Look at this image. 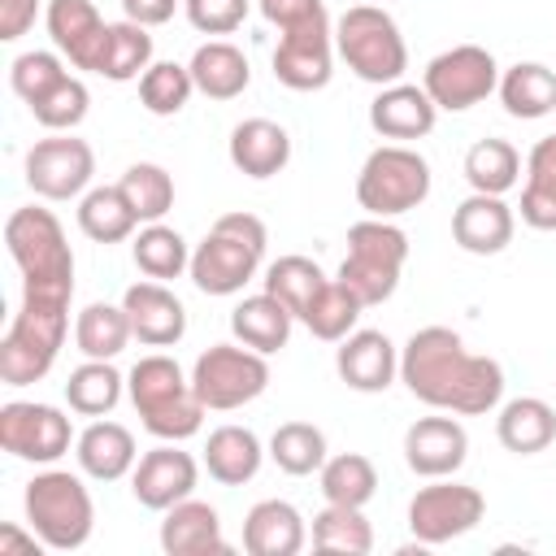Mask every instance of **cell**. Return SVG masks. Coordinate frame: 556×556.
Here are the masks:
<instances>
[{
	"instance_id": "1",
	"label": "cell",
	"mask_w": 556,
	"mask_h": 556,
	"mask_svg": "<svg viewBox=\"0 0 556 556\" xmlns=\"http://www.w3.org/2000/svg\"><path fill=\"white\" fill-rule=\"evenodd\" d=\"M4 243L22 269V304L0 339V378L4 387H30L56 365L70 334L74 252L61 222L35 204L9 213Z\"/></svg>"
},
{
	"instance_id": "2",
	"label": "cell",
	"mask_w": 556,
	"mask_h": 556,
	"mask_svg": "<svg viewBox=\"0 0 556 556\" xmlns=\"http://www.w3.org/2000/svg\"><path fill=\"white\" fill-rule=\"evenodd\" d=\"M400 382L430 408L456 417H482L504 395V369L491 356H473L452 326H421L400 352Z\"/></svg>"
},
{
	"instance_id": "3",
	"label": "cell",
	"mask_w": 556,
	"mask_h": 556,
	"mask_svg": "<svg viewBox=\"0 0 556 556\" xmlns=\"http://www.w3.org/2000/svg\"><path fill=\"white\" fill-rule=\"evenodd\" d=\"M126 391H130V404L148 434H156L165 443H182V439L200 434L208 408L200 404L191 378L182 374V365L174 356H165V352L139 356L126 374Z\"/></svg>"
},
{
	"instance_id": "4",
	"label": "cell",
	"mask_w": 556,
	"mask_h": 556,
	"mask_svg": "<svg viewBox=\"0 0 556 556\" xmlns=\"http://www.w3.org/2000/svg\"><path fill=\"white\" fill-rule=\"evenodd\" d=\"M265 222L256 213H226L191 252V282L204 295H239L265 261Z\"/></svg>"
},
{
	"instance_id": "5",
	"label": "cell",
	"mask_w": 556,
	"mask_h": 556,
	"mask_svg": "<svg viewBox=\"0 0 556 556\" xmlns=\"http://www.w3.org/2000/svg\"><path fill=\"white\" fill-rule=\"evenodd\" d=\"M404 261H408V235L391 217H365L348 230V256H343L334 278L365 308H374V304L395 295Z\"/></svg>"
},
{
	"instance_id": "6",
	"label": "cell",
	"mask_w": 556,
	"mask_h": 556,
	"mask_svg": "<svg viewBox=\"0 0 556 556\" xmlns=\"http://www.w3.org/2000/svg\"><path fill=\"white\" fill-rule=\"evenodd\" d=\"M26 526L52 552H78L96 530V504L78 473L43 469L26 482Z\"/></svg>"
},
{
	"instance_id": "7",
	"label": "cell",
	"mask_w": 556,
	"mask_h": 556,
	"mask_svg": "<svg viewBox=\"0 0 556 556\" xmlns=\"http://www.w3.org/2000/svg\"><path fill=\"white\" fill-rule=\"evenodd\" d=\"M334 52L348 61V70L374 87H391L408 70V43L395 26V17L378 4H352L334 22Z\"/></svg>"
},
{
	"instance_id": "8",
	"label": "cell",
	"mask_w": 556,
	"mask_h": 556,
	"mask_svg": "<svg viewBox=\"0 0 556 556\" xmlns=\"http://www.w3.org/2000/svg\"><path fill=\"white\" fill-rule=\"evenodd\" d=\"M430 195V161L408 143H382L356 174V200L369 217L413 213Z\"/></svg>"
},
{
	"instance_id": "9",
	"label": "cell",
	"mask_w": 556,
	"mask_h": 556,
	"mask_svg": "<svg viewBox=\"0 0 556 556\" xmlns=\"http://www.w3.org/2000/svg\"><path fill=\"white\" fill-rule=\"evenodd\" d=\"M191 387H195V395L208 413L243 408L269 387L265 352H256L248 343H213L208 352L195 356Z\"/></svg>"
},
{
	"instance_id": "10",
	"label": "cell",
	"mask_w": 556,
	"mask_h": 556,
	"mask_svg": "<svg viewBox=\"0 0 556 556\" xmlns=\"http://www.w3.org/2000/svg\"><path fill=\"white\" fill-rule=\"evenodd\" d=\"M421 87L443 113H465L500 87V65L482 43H456V48L430 56Z\"/></svg>"
},
{
	"instance_id": "11",
	"label": "cell",
	"mask_w": 556,
	"mask_h": 556,
	"mask_svg": "<svg viewBox=\"0 0 556 556\" xmlns=\"http://www.w3.org/2000/svg\"><path fill=\"white\" fill-rule=\"evenodd\" d=\"M486 513V500L478 486L452 482V478H430V486H421L408 500V530L421 547H439L452 543L460 534H469Z\"/></svg>"
},
{
	"instance_id": "12",
	"label": "cell",
	"mask_w": 556,
	"mask_h": 556,
	"mask_svg": "<svg viewBox=\"0 0 556 556\" xmlns=\"http://www.w3.org/2000/svg\"><path fill=\"white\" fill-rule=\"evenodd\" d=\"M70 443H74V421L61 408L30 400H9L0 408V447L9 456L30 465H52L70 452Z\"/></svg>"
},
{
	"instance_id": "13",
	"label": "cell",
	"mask_w": 556,
	"mask_h": 556,
	"mask_svg": "<svg viewBox=\"0 0 556 556\" xmlns=\"http://www.w3.org/2000/svg\"><path fill=\"white\" fill-rule=\"evenodd\" d=\"M334 74V30L330 17L317 13L300 26L278 30L274 48V78L291 91H321Z\"/></svg>"
},
{
	"instance_id": "14",
	"label": "cell",
	"mask_w": 556,
	"mask_h": 556,
	"mask_svg": "<svg viewBox=\"0 0 556 556\" xmlns=\"http://www.w3.org/2000/svg\"><path fill=\"white\" fill-rule=\"evenodd\" d=\"M96 174V152L87 139L74 135H52L39 139L26 152V187L43 200H74L87 195V182Z\"/></svg>"
},
{
	"instance_id": "15",
	"label": "cell",
	"mask_w": 556,
	"mask_h": 556,
	"mask_svg": "<svg viewBox=\"0 0 556 556\" xmlns=\"http://www.w3.org/2000/svg\"><path fill=\"white\" fill-rule=\"evenodd\" d=\"M195 482H200L195 456L182 452L178 443H165V439H161V447L143 452V456L135 460V469H130V491H135V500H139L143 508H152V513H165V508H174L178 500H187V495L195 491Z\"/></svg>"
},
{
	"instance_id": "16",
	"label": "cell",
	"mask_w": 556,
	"mask_h": 556,
	"mask_svg": "<svg viewBox=\"0 0 556 556\" xmlns=\"http://www.w3.org/2000/svg\"><path fill=\"white\" fill-rule=\"evenodd\" d=\"M469 456V434L456 421V413L417 417L404 430V465L417 478H452Z\"/></svg>"
},
{
	"instance_id": "17",
	"label": "cell",
	"mask_w": 556,
	"mask_h": 556,
	"mask_svg": "<svg viewBox=\"0 0 556 556\" xmlns=\"http://www.w3.org/2000/svg\"><path fill=\"white\" fill-rule=\"evenodd\" d=\"M48 35L52 48L74 65V70H91L100 65L104 39H109V22L100 17V9L91 0H48Z\"/></svg>"
},
{
	"instance_id": "18",
	"label": "cell",
	"mask_w": 556,
	"mask_h": 556,
	"mask_svg": "<svg viewBox=\"0 0 556 556\" xmlns=\"http://www.w3.org/2000/svg\"><path fill=\"white\" fill-rule=\"evenodd\" d=\"M122 308L130 317L135 339L148 343V348H174L187 334V308H182V300L165 282H156V278H143V282L126 287Z\"/></svg>"
},
{
	"instance_id": "19",
	"label": "cell",
	"mask_w": 556,
	"mask_h": 556,
	"mask_svg": "<svg viewBox=\"0 0 556 556\" xmlns=\"http://www.w3.org/2000/svg\"><path fill=\"white\" fill-rule=\"evenodd\" d=\"M513 230H517V217L504 204V195L473 191L452 213V239L469 256H495V252H504L513 243Z\"/></svg>"
},
{
	"instance_id": "20",
	"label": "cell",
	"mask_w": 556,
	"mask_h": 556,
	"mask_svg": "<svg viewBox=\"0 0 556 556\" xmlns=\"http://www.w3.org/2000/svg\"><path fill=\"white\" fill-rule=\"evenodd\" d=\"M334 369L352 391H387L400 374V352L382 330H352L348 339H339L334 352Z\"/></svg>"
},
{
	"instance_id": "21",
	"label": "cell",
	"mask_w": 556,
	"mask_h": 556,
	"mask_svg": "<svg viewBox=\"0 0 556 556\" xmlns=\"http://www.w3.org/2000/svg\"><path fill=\"white\" fill-rule=\"evenodd\" d=\"M161 552L165 556H226L230 543L222 539V517L204 500H178L165 508L161 521Z\"/></svg>"
},
{
	"instance_id": "22",
	"label": "cell",
	"mask_w": 556,
	"mask_h": 556,
	"mask_svg": "<svg viewBox=\"0 0 556 556\" xmlns=\"http://www.w3.org/2000/svg\"><path fill=\"white\" fill-rule=\"evenodd\" d=\"M439 122V104L426 96V87L413 83H391L374 96L369 104V126L382 139H421Z\"/></svg>"
},
{
	"instance_id": "23",
	"label": "cell",
	"mask_w": 556,
	"mask_h": 556,
	"mask_svg": "<svg viewBox=\"0 0 556 556\" xmlns=\"http://www.w3.org/2000/svg\"><path fill=\"white\" fill-rule=\"evenodd\" d=\"M308 543V526L295 504L261 500L243 517V552L248 556H295Z\"/></svg>"
},
{
	"instance_id": "24",
	"label": "cell",
	"mask_w": 556,
	"mask_h": 556,
	"mask_svg": "<svg viewBox=\"0 0 556 556\" xmlns=\"http://www.w3.org/2000/svg\"><path fill=\"white\" fill-rule=\"evenodd\" d=\"M291 161V135L269 117H248L230 130V165L248 178H274Z\"/></svg>"
},
{
	"instance_id": "25",
	"label": "cell",
	"mask_w": 556,
	"mask_h": 556,
	"mask_svg": "<svg viewBox=\"0 0 556 556\" xmlns=\"http://www.w3.org/2000/svg\"><path fill=\"white\" fill-rule=\"evenodd\" d=\"M74 456L78 469L96 482H117L135 469L139 452H135V434L122 421H91L78 439H74Z\"/></svg>"
},
{
	"instance_id": "26",
	"label": "cell",
	"mask_w": 556,
	"mask_h": 556,
	"mask_svg": "<svg viewBox=\"0 0 556 556\" xmlns=\"http://www.w3.org/2000/svg\"><path fill=\"white\" fill-rule=\"evenodd\" d=\"M187 70H191V78H195V91L208 96V100H235V96H243L248 83H252V65H248V56H243L230 39H208V43H200V48L191 52Z\"/></svg>"
},
{
	"instance_id": "27",
	"label": "cell",
	"mask_w": 556,
	"mask_h": 556,
	"mask_svg": "<svg viewBox=\"0 0 556 556\" xmlns=\"http://www.w3.org/2000/svg\"><path fill=\"white\" fill-rule=\"evenodd\" d=\"M261 460H265V447H261V439L248 426H217L204 439V469L222 486L252 482L256 469H261Z\"/></svg>"
},
{
	"instance_id": "28",
	"label": "cell",
	"mask_w": 556,
	"mask_h": 556,
	"mask_svg": "<svg viewBox=\"0 0 556 556\" xmlns=\"http://www.w3.org/2000/svg\"><path fill=\"white\" fill-rule=\"evenodd\" d=\"M495 439L517 456H534V452L552 447V439H556V408L539 395H517L500 408Z\"/></svg>"
},
{
	"instance_id": "29",
	"label": "cell",
	"mask_w": 556,
	"mask_h": 556,
	"mask_svg": "<svg viewBox=\"0 0 556 556\" xmlns=\"http://www.w3.org/2000/svg\"><path fill=\"white\" fill-rule=\"evenodd\" d=\"M291 321H295V313L282 304V300H274L269 291H256V295H243L239 304H235V313H230V330H235V339L239 343H248V348H256V352H278V348H287V339H291Z\"/></svg>"
},
{
	"instance_id": "30",
	"label": "cell",
	"mask_w": 556,
	"mask_h": 556,
	"mask_svg": "<svg viewBox=\"0 0 556 556\" xmlns=\"http://www.w3.org/2000/svg\"><path fill=\"white\" fill-rule=\"evenodd\" d=\"M495 91H500L508 117L534 122V117L556 113V74L543 61H517L513 70L500 74V87Z\"/></svg>"
},
{
	"instance_id": "31",
	"label": "cell",
	"mask_w": 556,
	"mask_h": 556,
	"mask_svg": "<svg viewBox=\"0 0 556 556\" xmlns=\"http://www.w3.org/2000/svg\"><path fill=\"white\" fill-rule=\"evenodd\" d=\"M135 226H139V213L130 208V200L117 182L113 187H91L78 200V230L91 243H122V239L135 235Z\"/></svg>"
},
{
	"instance_id": "32",
	"label": "cell",
	"mask_w": 556,
	"mask_h": 556,
	"mask_svg": "<svg viewBox=\"0 0 556 556\" xmlns=\"http://www.w3.org/2000/svg\"><path fill=\"white\" fill-rule=\"evenodd\" d=\"M521 222L534 230H556V135L539 139L526 156Z\"/></svg>"
},
{
	"instance_id": "33",
	"label": "cell",
	"mask_w": 556,
	"mask_h": 556,
	"mask_svg": "<svg viewBox=\"0 0 556 556\" xmlns=\"http://www.w3.org/2000/svg\"><path fill=\"white\" fill-rule=\"evenodd\" d=\"M130 339H135V330H130V317L122 304L96 300L74 317V343L87 361H113Z\"/></svg>"
},
{
	"instance_id": "34",
	"label": "cell",
	"mask_w": 556,
	"mask_h": 556,
	"mask_svg": "<svg viewBox=\"0 0 556 556\" xmlns=\"http://www.w3.org/2000/svg\"><path fill=\"white\" fill-rule=\"evenodd\" d=\"M317 482H321V500L326 504L365 508L374 500V491H378V469L361 452H339V456H326V465L317 469Z\"/></svg>"
},
{
	"instance_id": "35",
	"label": "cell",
	"mask_w": 556,
	"mask_h": 556,
	"mask_svg": "<svg viewBox=\"0 0 556 556\" xmlns=\"http://www.w3.org/2000/svg\"><path fill=\"white\" fill-rule=\"evenodd\" d=\"M152 65V35L139 22H109V39L100 52L96 74L109 83H130L143 78V70Z\"/></svg>"
},
{
	"instance_id": "36",
	"label": "cell",
	"mask_w": 556,
	"mask_h": 556,
	"mask_svg": "<svg viewBox=\"0 0 556 556\" xmlns=\"http://www.w3.org/2000/svg\"><path fill=\"white\" fill-rule=\"evenodd\" d=\"M465 178L473 191L508 195L521 182V152L508 139H478L465 152Z\"/></svg>"
},
{
	"instance_id": "37",
	"label": "cell",
	"mask_w": 556,
	"mask_h": 556,
	"mask_svg": "<svg viewBox=\"0 0 556 556\" xmlns=\"http://www.w3.org/2000/svg\"><path fill=\"white\" fill-rule=\"evenodd\" d=\"M126 378L113 369V361H83L70 378H65V404L78 417H104L117 408Z\"/></svg>"
},
{
	"instance_id": "38",
	"label": "cell",
	"mask_w": 556,
	"mask_h": 556,
	"mask_svg": "<svg viewBox=\"0 0 556 556\" xmlns=\"http://www.w3.org/2000/svg\"><path fill=\"white\" fill-rule=\"evenodd\" d=\"M265 291L274 295V300H282L291 313H295V321L304 317V308L313 304V295L330 282L326 278V269L313 261V256H300V252H291V256H278L269 269H265Z\"/></svg>"
},
{
	"instance_id": "39",
	"label": "cell",
	"mask_w": 556,
	"mask_h": 556,
	"mask_svg": "<svg viewBox=\"0 0 556 556\" xmlns=\"http://www.w3.org/2000/svg\"><path fill=\"white\" fill-rule=\"evenodd\" d=\"M313 547L330 556H365L374 547V526L361 508L348 504H326L313 517Z\"/></svg>"
},
{
	"instance_id": "40",
	"label": "cell",
	"mask_w": 556,
	"mask_h": 556,
	"mask_svg": "<svg viewBox=\"0 0 556 556\" xmlns=\"http://www.w3.org/2000/svg\"><path fill=\"white\" fill-rule=\"evenodd\" d=\"M130 256H135L139 274H148V278H156V282H165V278H178L182 269H191V252H187V239H182L174 226H165V222H148V226L135 235V243H130Z\"/></svg>"
},
{
	"instance_id": "41",
	"label": "cell",
	"mask_w": 556,
	"mask_h": 556,
	"mask_svg": "<svg viewBox=\"0 0 556 556\" xmlns=\"http://www.w3.org/2000/svg\"><path fill=\"white\" fill-rule=\"evenodd\" d=\"M361 313H365V304L339 282V278H330L317 295H313V304L304 308V326H308V334L313 339H326V343H339V339H348L352 330H356V321H361Z\"/></svg>"
},
{
	"instance_id": "42",
	"label": "cell",
	"mask_w": 556,
	"mask_h": 556,
	"mask_svg": "<svg viewBox=\"0 0 556 556\" xmlns=\"http://www.w3.org/2000/svg\"><path fill=\"white\" fill-rule=\"evenodd\" d=\"M269 456L282 473L291 478H308L326 465V434L313 421H282L269 439Z\"/></svg>"
},
{
	"instance_id": "43",
	"label": "cell",
	"mask_w": 556,
	"mask_h": 556,
	"mask_svg": "<svg viewBox=\"0 0 556 556\" xmlns=\"http://www.w3.org/2000/svg\"><path fill=\"white\" fill-rule=\"evenodd\" d=\"M191 91H195V78H191V70L178 65V61H152V65L143 70V78H139V104H143L152 117H174V113H182L187 100H191Z\"/></svg>"
},
{
	"instance_id": "44",
	"label": "cell",
	"mask_w": 556,
	"mask_h": 556,
	"mask_svg": "<svg viewBox=\"0 0 556 556\" xmlns=\"http://www.w3.org/2000/svg\"><path fill=\"white\" fill-rule=\"evenodd\" d=\"M117 187L126 191V200H130V208L139 213V222H161V217L174 208V178H169V169L156 165V161H135V165L117 178Z\"/></svg>"
},
{
	"instance_id": "45",
	"label": "cell",
	"mask_w": 556,
	"mask_h": 556,
	"mask_svg": "<svg viewBox=\"0 0 556 556\" xmlns=\"http://www.w3.org/2000/svg\"><path fill=\"white\" fill-rule=\"evenodd\" d=\"M87 104H91L87 83L74 78V74H65L43 100L30 104V117H35L39 126H48V130H74V126L87 117Z\"/></svg>"
},
{
	"instance_id": "46",
	"label": "cell",
	"mask_w": 556,
	"mask_h": 556,
	"mask_svg": "<svg viewBox=\"0 0 556 556\" xmlns=\"http://www.w3.org/2000/svg\"><path fill=\"white\" fill-rule=\"evenodd\" d=\"M70 70H65V61L56 56V52H22V56H13V65H9V87L26 100V109L35 104V100H43L61 78H65Z\"/></svg>"
},
{
	"instance_id": "47",
	"label": "cell",
	"mask_w": 556,
	"mask_h": 556,
	"mask_svg": "<svg viewBox=\"0 0 556 556\" xmlns=\"http://www.w3.org/2000/svg\"><path fill=\"white\" fill-rule=\"evenodd\" d=\"M182 9L200 35H230L248 17V0H182Z\"/></svg>"
},
{
	"instance_id": "48",
	"label": "cell",
	"mask_w": 556,
	"mask_h": 556,
	"mask_svg": "<svg viewBox=\"0 0 556 556\" xmlns=\"http://www.w3.org/2000/svg\"><path fill=\"white\" fill-rule=\"evenodd\" d=\"M256 9H261V17H265L269 26H278V30L300 26V22L317 17V13H326L321 0H256Z\"/></svg>"
},
{
	"instance_id": "49",
	"label": "cell",
	"mask_w": 556,
	"mask_h": 556,
	"mask_svg": "<svg viewBox=\"0 0 556 556\" xmlns=\"http://www.w3.org/2000/svg\"><path fill=\"white\" fill-rule=\"evenodd\" d=\"M35 13H39V0H0V39L4 43L22 39L35 26Z\"/></svg>"
},
{
	"instance_id": "50",
	"label": "cell",
	"mask_w": 556,
	"mask_h": 556,
	"mask_svg": "<svg viewBox=\"0 0 556 556\" xmlns=\"http://www.w3.org/2000/svg\"><path fill=\"white\" fill-rule=\"evenodd\" d=\"M174 9H178V0H122L126 22H139V26H161L174 17Z\"/></svg>"
},
{
	"instance_id": "51",
	"label": "cell",
	"mask_w": 556,
	"mask_h": 556,
	"mask_svg": "<svg viewBox=\"0 0 556 556\" xmlns=\"http://www.w3.org/2000/svg\"><path fill=\"white\" fill-rule=\"evenodd\" d=\"M43 547V539L30 530V534H22L17 526H0V556H13V552H26V556H35Z\"/></svg>"
}]
</instances>
